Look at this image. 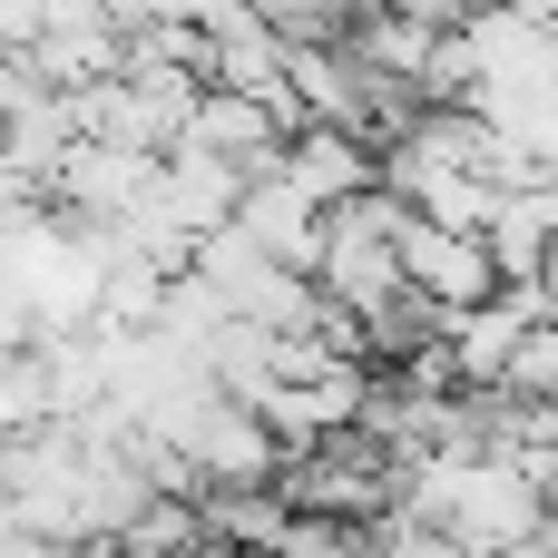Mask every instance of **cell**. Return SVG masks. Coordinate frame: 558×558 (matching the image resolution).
<instances>
[{"instance_id": "obj_1", "label": "cell", "mask_w": 558, "mask_h": 558, "mask_svg": "<svg viewBox=\"0 0 558 558\" xmlns=\"http://www.w3.org/2000/svg\"><path fill=\"white\" fill-rule=\"evenodd\" d=\"M392 510H412V520H432L441 539L461 558H510V549H539V530H549V510H539V490L500 461V451H422V461H402V481H392Z\"/></svg>"}, {"instance_id": "obj_2", "label": "cell", "mask_w": 558, "mask_h": 558, "mask_svg": "<svg viewBox=\"0 0 558 558\" xmlns=\"http://www.w3.org/2000/svg\"><path fill=\"white\" fill-rule=\"evenodd\" d=\"M392 265H402V284H412V294H422L441 324L500 294V275H490V245H481V235H451V226H422V216H402V235H392Z\"/></svg>"}, {"instance_id": "obj_3", "label": "cell", "mask_w": 558, "mask_h": 558, "mask_svg": "<svg viewBox=\"0 0 558 558\" xmlns=\"http://www.w3.org/2000/svg\"><path fill=\"white\" fill-rule=\"evenodd\" d=\"M275 177H284L314 216H333L343 196H373V147L343 137V128H294L284 157H275Z\"/></svg>"}, {"instance_id": "obj_4", "label": "cell", "mask_w": 558, "mask_h": 558, "mask_svg": "<svg viewBox=\"0 0 558 558\" xmlns=\"http://www.w3.org/2000/svg\"><path fill=\"white\" fill-rule=\"evenodd\" d=\"M235 10H255L284 49H343V29H353L363 0H235Z\"/></svg>"}, {"instance_id": "obj_5", "label": "cell", "mask_w": 558, "mask_h": 558, "mask_svg": "<svg viewBox=\"0 0 558 558\" xmlns=\"http://www.w3.org/2000/svg\"><path fill=\"white\" fill-rule=\"evenodd\" d=\"M500 392H510V402H549V412H558V324H539V333L510 353Z\"/></svg>"}, {"instance_id": "obj_6", "label": "cell", "mask_w": 558, "mask_h": 558, "mask_svg": "<svg viewBox=\"0 0 558 558\" xmlns=\"http://www.w3.org/2000/svg\"><path fill=\"white\" fill-rule=\"evenodd\" d=\"M363 558H461L432 520H412V510H383L373 530H363Z\"/></svg>"}, {"instance_id": "obj_7", "label": "cell", "mask_w": 558, "mask_h": 558, "mask_svg": "<svg viewBox=\"0 0 558 558\" xmlns=\"http://www.w3.org/2000/svg\"><path fill=\"white\" fill-rule=\"evenodd\" d=\"M530 206H539V226H549V255H558V177L539 186V196H530Z\"/></svg>"}, {"instance_id": "obj_8", "label": "cell", "mask_w": 558, "mask_h": 558, "mask_svg": "<svg viewBox=\"0 0 558 558\" xmlns=\"http://www.w3.org/2000/svg\"><path fill=\"white\" fill-rule=\"evenodd\" d=\"M510 558H558V549H549V539H539V549H510Z\"/></svg>"}]
</instances>
